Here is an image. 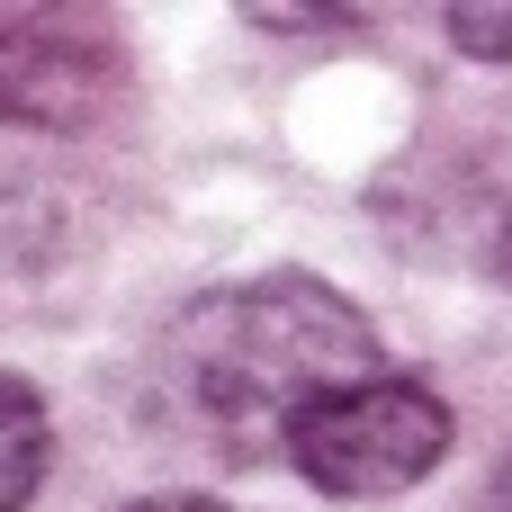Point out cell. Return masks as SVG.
<instances>
[{
    "instance_id": "6da1fadb",
    "label": "cell",
    "mask_w": 512,
    "mask_h": 512,
    "mask_svg": "<svg viewBox=\"0 0 512 512\" xmlns=\"http://www.w3.org/2000/svg\"><path fill=\"white\" fill-rule=\"evenodd\" d=\"M171 369L225 441L288 450V423L360 378H387V351H378V324L342 288L306 270H270V279L198 297L171 333Z\"/></svg>"
},
{
    "instance_id": "7a4b0ae2",
    "label": "cell",
    "mask_w": 512,
    "mask_h": 512,
    "mask_svg": "<svg viewBox=\"0 0 512 512\" xmlns=\"http://www.w3.org/2000/svg\"><path fill=\"white\" fill-rule=\"evenodd\" d=\"M450 441H459V423H450V405L423 387V378H360V387H342V396H324V405H306L297 423H288V468L306 477V486H324L333 504H378V495H405V486H423L441 459H450Z\"/></svg>"
},
{
    "instance_id": "3957f363",
    "label": "cell",
    "mask_w": 512,
    "mask_h": 512,
    "mask_svg": "<svg viewBox=\"0 0 512 512\" xmlns=\"http://www.w3.org/2000/svg\"><path fill=\"white\" fill-rule=\"evenodd\" d=\"M108 72L81 45H45V36H0V117L27 126H81L99 108Z\"/></svg>"
},
{
    "instance_id": "277c9868",
    "label": "cell",
    "mask_w": 512,
    "mask_h": 512,
    "mask_svg": "<svg viewBox=\"0 0 512 512\" xmlns=\"http://www.w3.org/2000/svg\"><path fill=\"white\" fill-rule=\"evenodd\" d=\"M45 468H54V423H45V396H36L18 369H0V512H27V504H36Z\"/></svg>"
},
{
    "instance_id": "5b68a950",
    "label": "cell",
    "mask_w": 512,
    "mask_h": 512,
    "mask_svg": "<svg viewBox=\"0 0 512 512\" xmlns=\"http://www.w3.org/2000/svg\"><path fill=\"white\" fill-rule=\"evenodd\" d=\"M234 9L270 36H342V27L378 18V0H234Z\"/></svg>"
},
{
    "instance_id": "8992f818",
    "label": "cell",
    "mask_w": 512,
    "mask_h": 512,
    "mask_svg": "<svg viewBox=\"0 0 512 512\" xmlns=\"http://www.w3.org/2000/svg\"><path fill=\"white\" fill-rule=\"evenodd\" d=\"M450 45L468 63H512V0H450Z\"/></svg>"
},
{
    "instance_id": "52a82bcc",
    "label": "cell",
    "mask_w": 512,
    "mask_h": 512,
    "mask_svg": "<svg viewBox=\"0 0 512 512\" xmlns=\"http://www.w3.org/2000/svg\"><path fill=\"white\" fill-rule=\"evenodd\" d=\"M126 512H234V504H216V495H144V504H126Z\"/></svg>"
},
{
    "instance_id": "ba28073f",
    "label": "cell",
    "mask_w": 512,
    "mask_h": 512,
    "mask_svg": "<svg viewBox=\"0 0 512 512\" xmlns=\"http://www.w3.org/2000/svg\"><path fill=\"white\" fill-rule=\"evenodd\" d=\"M495 261H504V279H512V216H504V243H495Z\"/></svg>"
}]
</instances>
